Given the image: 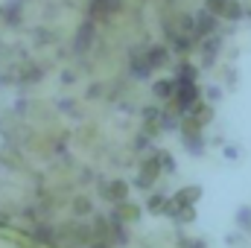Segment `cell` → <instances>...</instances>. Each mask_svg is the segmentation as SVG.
Masks as SVG:
<instances>
[{
	"label": "cell",
	"instance_id": "obj_1",
	"mask_svg": "<svg viewBox=\"0 0 251 248\" xmlns=\"http://www.w3.org/2000/svg\"><path fill=\"white\" fill-rule=\"evenodd\" d=\"M196 102H199L196 85H193V82H178V85H176V108H178V111H190Z\"/></svg>",
	"mask_w": 251,
	"mask_h": 248
},
{
	"label": "cell",
	"instance_id": "obj_2",
	"mask_svg": "<svg viewBox=\"0 0 251 248\" xmlns=\"http://www.w3.org/2000/svg\"><path fill=\"white\" fill-rule=\"evenodd\" d=\"M158 175H161V164H158V158L143 161V164H140V173H137V187H140V190H149V187L155 184Z\"/></svg>",
	"mask_w": 251,
	"mask_h": 248
},
{
	"label": "cell",
	"instance_id": "obj_3",
	"mask_svg": "<svg viewBox=\"0 0 251 248\" xmlns=\"http://www.w3.org/2000/svg\"><path fill=\"white\" fill-rule=\"evenodd\" d=\"M181 134H184V140H187V146L193 152H201V143H199L201 140V123H196L190 114L181 120Z\"/></svg>",
	"mask_w": 251,
	"mask_h": 248
},
{
	"label": "cell",
	"instance_id": "obj_4",
	"mask_svg": "<svg viewBox=\"0 0 251 248\" xmlns=\"http://www.w3.org/2000/svg\"><path fill=\"white\" fill-rule=\"evenodd\" d=\"M193 24H196V35H210L216 29V18L210 12H201L199 18H193Z\"/></svg>",
	"mask_w": 251,
	"mask_h": 248
},
{
	"label": "cell",
	"instance_id": "obj_5",
	"mask_svg": "<svg viewBox=\"0 0 251 248\" xmlns=\"http://www.w3.org/2000/svg\"><path fill=\"white\" fill-rule=\"evenodd\" d=\"M176 85L178 82H173V79H161V82H155V97H161V99H173L176 97Z\"/></svg>",
	"mask_w": 251,
	"mask_h": 248
},
{
	"label": "cell",
	"instance_id": "obj_6",
	"mask_svg": "<svg viewBox=\"0 0 251 248\" xmlns=\"http://www.w3.org/2000/svg\"><path fill=\"white\" fill-rule=\"evenodd\" d=\"M91 38H94V24L88 21V24H82V29L76 32V50H88Z\"/></svg>",
	"mask_w": 251,
	"mask_h": 248
},
{
	"label": "cell",
	"instance_id": "obj_7",
	"mask_svg": "<svg viewBox=\"0 0 251 248\" xmlns=\"http://www.w3.org/2000/svg\"><path fill=\"white\" fill-rule=\"evenodd\" d=\"M146 59H149V67L155 70L158 64L167 62V50H164V47H149V50H146Z\"/></svg>",
	"mask_w": 251,
	"mask_h": 248
},
{
	"label": "cell",
	"instance_id": "obj_8",
	"mask_svg": "<svg viewBox=\"0 0 251 248\" xmlns=\"http://www.w3.org/2000/svg\"><path fill=\"white\" fill-rule=\"evenodd\" d=\"M126 193H128V187H126L123 181H114V184H108V190H105V196L114 198V201H123Z\"/></svg>",
	"mask_w": 251,
	"mask_h": 248
},
{
	"label": "cell",
	"instance_id": "obj_9",
	"mask_svg": "<svg viewBox=\"0 0 251 248\" xmlns=\"http://www.w3.org/2000/svg\"><path fill=\"white\" fill-rule=\"evenodd\" d=\"M243 12H246V9H243V3H240V0H228V6H225V15H222V18L240 21V18H243Z\"/></svg>",
	"mask_w": 251,
	"mask_h": 248
},
{
	"label": "cell",
	"instance_id": "obj_10",
	"mask_svg": "<svg viewBox=\"0 0 251 248\" xmlns=\"http://www.w3.org/2000/svg\"><path fill=\"white\" fill-rule=\"evenodd\" d=\"M199 196H201V190H199V187H190V190H181V193L176 196V201H178V204H193Z\"/></svg>",
	"mask_w": 251,
	"mask_h": 248
},
{
	"label": "cell",
	"instance_id": "obj_11",
	"mask_svg": "<svg viewBox=\"0 0 251 248\" xmlns=\"http://www.w3.org/2000/svg\"><path fill=\"white\" fill-rule=\"evenodd\" d=\"M137 216V207H131V204H120V210L114 213V222H131Z\"/></svg>",
	"mask_w": 251,
	"mask_h": 248
},
{
	"label": "cell",
	"instance_id": "obj_12",
	"mask_svg": "<svg viewBox=\"0 0 251 248\" xmlns=\"http://www.w3.org/2000/svg\"><path fill=\"white\" fill-rule=\"evenodd\" d=\"M225 6H228V0H207L204 3V12H210L213 18H222L225 15Z\"/></svg>",
	"mask_w": 251,
	"mask_h": 248
},
{
	"label": "cell",
	"instance_id": "obj_13",
	"mask_svg": "<svg viewBox=\"0 0 251 248\" xmlns=\"http://www.w3.org/2000/svg\"><path fill=\"white\" fill-rule=\"evenodd\" d=\"M111 9H117V3H114V0H94V6H91V12H94V15H108Z\"/></svg>",
	"mask_w": 251,
	"mask_h": 248
},
{
	"label": "cell",
	"instance_id": "obj_14",
	"mask_svg": "<svg viewBox=\"0 0 251 248\" xmlns=\"http://www.w3.org/2000/svg\"><path fill=\"white\" fill-rule=\"evenodd\" d=\"M73 210H76L79 216H82V213H91V201H88V198H76V201H73Z\"/></svg>",
	"mask_w": 251,
	"mask_h": 248
},
{
	"label": "cell",
	"instance_id": "obj_15",
	"mask_svg": "<svg viewBox=\"0 0 251 248\" xmlns=\"http://www.w3.org/2000/svg\"><path fill=\"white\" fill-rule=\"evenodd\" d=\"M164 204H167L164 196H152V198H149V207H152V210H158V207H164Z\"/></svg>",
	"mask_w": 251,
	"mask_h": 248
},
{
	"label": "cell",
	"instance_id": "obj_16",
	"mask_svg": "<svg viewBox=\"0 0 251 248\" xmlns=\"http://www.w3.org/2000/svg\"><path fill=\"white\" fill-rule=\"evenodd\" d=\"M181 248H201V243H184Z\"/></svg>",
	"mask_w": 251,
	"mask_h": 248
},
{
	"label": "cell",
	"instance_id": "obj_17",
	"mask_svg": "<svg viewBox=\"0 0 251 248\" xmlns=\"http://www.w3.org/2000/svg\"><path fill=\"white\" fill-rule=\"evenodd\" d=\"M249 12H251V3H249Z\"/></svg>",
	"mask_w": 251,
	"mask_h": 248
}]
</instances>
